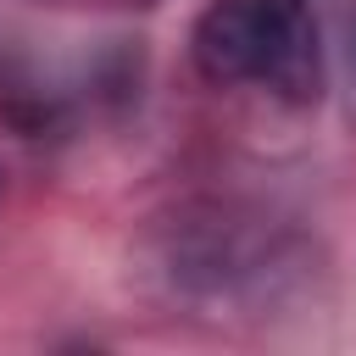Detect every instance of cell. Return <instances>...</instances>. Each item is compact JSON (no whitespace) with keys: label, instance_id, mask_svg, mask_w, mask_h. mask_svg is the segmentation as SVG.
Instances as JSON below:
<instances>
[{"label":"cell","instance_id":"obj_1","mask_svg":"<svg viewBox=\"0 0 356 356\" xmlns=\"http://www.w3.org/2000/svg\"><path fill=\"white\" fill-rule=\"evenodd\" d=\"M189 56L211 83H256L295 106L323 95L312 0H211L195 17Z\"/></svg>","mask_w":356,"mask_h":356}]
</instances>
